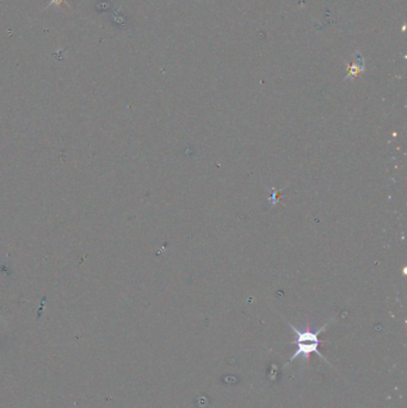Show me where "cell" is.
<instances>
[{"mask_svg":"<svg viewBox=\"0 0 407 408\" xmlns=\"http://www.w3.org/2000/svg\"><path fill=\"white\" fill-rule=\"evenodd\" d=\"M328 323H330V322L325 323L324 326L320 327V328L316 332H313L312 329L309 328V327H307V328L303 329V331H300V329H297L296 327L293 326L290 322H289L288 325L290 326V328L293 329V331L295 332V334H296V337H297V339H296L297 350L294 352L293 356L289 358L288 363L285 364L284 367L288 366L289 364L293 362L294 359H296V358L300 357V356H302L304 358V360H306V364H307V363H308L309 357H310V354H312V353H316L319 357L324 358V359L326 360V358L322 356L321 352H319V345L322 342V341H320L319 334L325 331V328L328 326Z\"/></svg>","mask_w":407,"mask_h":408,"instance_id":"cell-1","label":"cell"}]
</instances>
